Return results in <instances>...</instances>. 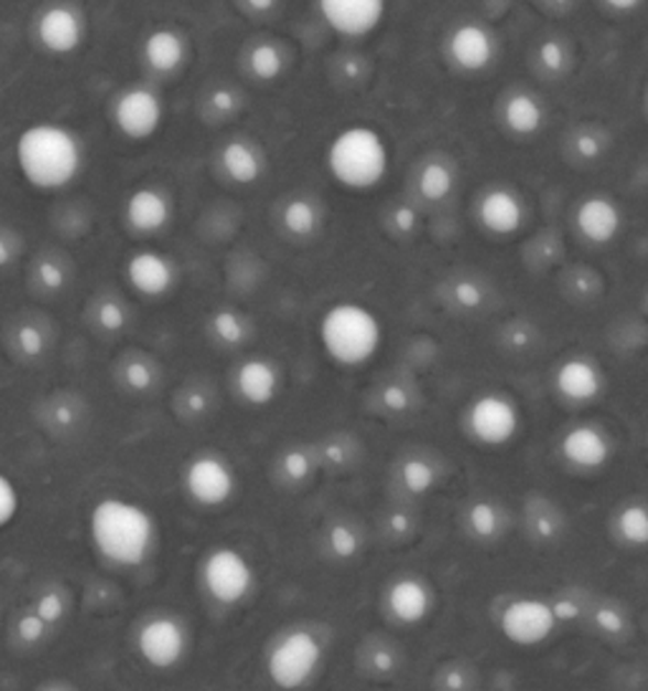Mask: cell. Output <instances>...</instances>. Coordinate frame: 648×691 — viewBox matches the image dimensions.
Here are the masks:
<instances>
[{
    "label": "cell",
    "mask_w": 648,
    "mask_h": 691,
    "mask_svg": "<svg viewBox=\"0 0 648 691\" xmlns=\"http://www.w3.org/2000/svg\"><path fill=\"white\" fill-rule=\"evenodd\" d=\"M94 552L112 568H140L158 548V519L140 501L101 497L87 519Z\"/></svg>",
    "instance_id": "1"
},
{
    "label": "cell",
    "mask_w": 648,
    "mask_h": 691,
    "mask_svg": "<svg viewBox=\"0 0 648 691\" xmlns=\"http://www.w3.org/2000/svg\"><path fill=\"white\" fill-rule=\"evenodd\" d=\"M13 158L33 191L56 193L82 175L87 148L69 125L33 122L15 140Z\"/></svg>",
    "instance_id": "2"
},
{
    "label": "cell",
    "mask_w": 648,
    "mask_h": 691,
    "mask_svg": "<svg viewBox=\"0 0 648 691\" xmlns=\"http://www.w3.org/2000/svg\"><path fill=\"white\" fill-rule=\"evenodd\" d=\"M324 162L332 181L347 191L365 193L386 181L393 152L380 130L370 125H349L332 138Z\"/></svg>",
    "instance_id": "3"
},
{
    "label": "cell",
    "mask_w": 648,
    "mask_h": 691,
    "mask_svg": "<svg viewBox=\"0 0 648 691\" xmlns=\"http://www.w3.org/2000/svg\"><path fill=\"white\" fill-rule=\"evenodd\" d=\"M320 345L343 368L368 365L382 347V322L360 302L330 304L320 317Z\"/></svg>",
    "instance_id": "4"
},
{
    "label": "cell",
    "mask_w": 648,
    "mask_h": 691,
    "mask_svg": "<svg viewBox=\"0 0 648 691\" xmlns=\"http://www.w3.org/2000/svg\"><path fill=\"white\" fill-rule=\"evenodd\" d=\"M324 667V644L317 630L306 626H294L281 630L269 646L267 677L281 691H300L310 687Z\"/></svg>",
    "instance_id": "5"
},
{
    "label": "cell",
    "mask_w": 648,
    "mask_h": 691,
    "mask_svg": "<svg viewBox=\"0 0 648 691\" xmlns=\"http://www.w3.org/2000/svg\"><path fill=\"white\" fill-rule=\"evenodd\" d=\"M201 587L213 603L236 608L256 591L253 562L231 544L213 548L201 562Z\"/></svg>",
    "instance_id": "6"
},
{
    "label": "cell",
    "mask_w": 648,
    "mask_h": 691,
    "mask_svg": "<svg viewBox=\"0 0 648 691\" xmlns=\"http://www.w3.org/2000/svg\"><path fill=\"white\" fill-rule=\"evenodd\" d=\"M497 626L511 646L537 648L558 634L560 620L552 601L537 598V595H519L499 611Z\"/></svg>",
    "instance_id": "7"
},
{
    "label": "cell",
    "mask_w": 648,
    "mask_h": 691,
    "mask_svg": "<svg viewBox=\"0 0 648 691\" xmlns=\"http://www.w3.org/2000/svg\"><path fill=\"white\" fill-rule=\"evenodd\" d=\"M134 648L138 656L155 671L177 669L191 651V630L185 620L173 613H155L144 618L134 634Z\"/></svg>",
    "instance_id": "8"
},
{
    "label": "cell",
    "mask_w": 648,
    "mask_h": 691,
    "mask_svg": "<svg viewBox=\"0 0 648 691\" xmlns=\"http://www.w3.org/2000/svg\"><path fill=\"white\" fill-rule=\"evenodd\" d=\"M236 472L224 456L218 454H198L187 461L183 468V489L195 505L216 509L234 499L236 494Z\"/></svg>",
    "instance_id": "9"
},
{
    "label": "cell",
    "mask_w": 648,
    "mask_h": 691,
    "mask_svg": "<svg viewBox=\"0 0 648 691\" xmlns=\"http://www.w3.org/2000/svg\"><path fill=\"white\" fill-rule=\"evenodd\" d=\"M115 127L132 142L155 138L165 122V101L152 87H130L119 94L112 109Z\"/></svg>",
    "instance_id": "10"
},
{
    "label": "cell",
    "mask_w": 648,
    "mask_h": 691,
    "mask_svg": "<svg viewBox=\"0 0 648 691\" xmlns=\"http://www.w3.org/2000/svg\"><path fill=\"white\" fill-rule=\"evenodd\" d=\"M519 408L501 392H484L468 408V431L484 446H505L519 433Z\"/></svg>",
    "instance_id": "11"
},
{
    "label": "cell",
    "mask_w": 648,
    "mask_h": 691,
    "mask_svg": "<svg viewBox=\"0 0 648 691\" xmlns=\"http://www.w3.org/2000/svg\"><path fill=\"white\" fill-rule=\"evenodd\" d=\"M36 39L48 54L69 56L87 39V19L76 6H48L36 21Z\"/></svg>",
    "instance_id": "12"
},
{
    "label": "cell",
    "mask_w": 648,
    "mask_h": 691,
    "mask_svg": "<svg viewBox=\"0 0 648 691\" xmlns=\"http://www.w3.org/2000/svg\"><path fill=\"white\" fill-rule=\"evenodd\" d=\"M317 11L339 36L360 39L380 29L388 8L382 0H320Z\"/></svg>",
    "instance_id": "13"
},
{
    "label": "cell",
    "mask_w": 648,
    "mask_h": 691,
    "mask_svg": "<svg viewBox=\"0 0 648 691\" xmlns=\"http://www.w3.org/2000/svg\"><path fill=\"white\" fill-rule=\"evenodd\" d=\"M388 616L406 628H415L433 616L436 595L433 587L418 575H400L388 585L386 593Z\"/></svg>",
    "instance_id": "14"
},
{
    "label": "cell",
    "mask_w": 648,
    "mask_h": 691,
    "mask_svg": "<svg viewBox=\"0 0 648 691\" xmlns=\"http://www.w3.org/2000/svg\"><path fill=\"white\" fill-rule=\"evenodd\" d=\"M125 277L134 292L158 300L165 296L177 281L175 263L160 251H138L132 253L125 263Z\"/></svg>",
    "instance_id": "15"
},
{
    "label": "cell",
    "mask_w": 648,
    "mask_h": 691,
    "mask_svg": "<svg viewBox=\"0 0 648 691\" xmlns=\"http://www.w3.org/2000/svg\"><path fill=\"white\" fill-rule=\"evenodd\" d=\"M575 228L585 241L605 246L624 228V213L608 195H587L575 208Z\"/></svg>",
    "instance_id": "16"
},
{
    "label": "cell",
    "mask_w": 648,
    "mask_h": 691,
    "mask_svg": "<svg viewBox=\"0 0 648 691\" xmlns=\"http://www.w3.org/2000/svg\"><path fill=\"white\" fill-rule=\"evenodd\" d=\"M173 218V203L160 187L142 185L127 195L125 220L138 234H160Z\"/></svg>",
    "instance_id": "17"
},
{
    "label": "cell",
    "mask_w": 648,
    "mask_h": 691,
    "mask_svg": "<svg viewBox=\"0 0 648 691\" xmlns=\"http://www.w3.org/2000/svg\"><path fill=\"white\" fill-rule=\"evenodd\" d=\"M476 213L479 224L494 236H511L525 224V203L509 187H489L479 198Z\"/></svg>",
    "instance_id": "18"
},
{
    "label": "cell",
    "mask_w": 648,
    "mask_h": 691,
    "mask_svg": "<svg viewBox=\"0 0 648 691\" xmlns=\"http://www.w3.org/2000/svg\"><path fill=\"white\" fill-rule=\"evenodd\" d=\"M449 54L458 69L484 72L497 56V44H494L489 29L479 23H464L451 33Z\"/></svg>",
    "instance_id": "19"
},
{
    "label": "cell",
    "mask_w": 648,
    "mask_h": 691,
    "mask_svg": "<svg viewBox=\"0 0 648 691\" xmlns=\"http://www.w3.org/2000/svg\"><path fill=\"white\" fill-rule=\"evenodd\" d=\"M603 370L587 357H568L555 370V390L573 403H591L603 392Z\"/></svg>",
    "instance_id": "20"
},
{
    "label": "cell",
    "mask_w": 648,
    "mask_h": 691,
    "mask_svg": "<svg viewBox=\"0 0 648 691\" xmlns=\"http://www.w3.org/2000/svg\"><path fill=\"white\" fill-rule=\"evenodd\" d=\"M560 454L575 468H601L611 458V441L595 425H575L562 436Z\"/></svg>",
    "instance_id": "21"
},
{
    "label": "cell",
    "mask_w": 648,
    "mask_h": 691,
    "mask_svg": "<svg viewBox=\"0 0 648 691\" xmlns=\"http://www.w3.org/2000/svg\"><path fill=\"white\" fill-rule=\"evenodd\" d=\"M142 58L152 72L173 74L185 64L187 41L177 29L160 25V29H152L148 36H144Z\"/></svg>",
    "instance_id": "22"
},
{
    "label": "cell",
    "mask_w": 648,
    "mask_h": 691,
    "mask_svg": "<svg viewBox=\"0 0 648 691\" xmlns=\"http://www.w3.org/2000/svg\"><path fill=\"white\" fill-rule=\"evenodd\" d=\"M236 390L246 403L269 406L279 392V370L263 357H249L236 370Z\"/></svg>",
    "instance_id": "23"
},
{
    "label": "cell",
    "mask_w": 648,
    "mask_h": 691,
    "mask_svg": "<svg viewBox=\"0 0 648 691\" xmlns=\"http://www.w3.org/2000/svg\"><path fill=\"white\" fill-rule=\"evenodd\" d=\"M220 168L236 185H251L263 173L261 152L246 140H231L220 150Z\"/></svg>",
    "instance_id": "24"
},
{
    "label": "cell",
    "mask_w": 648,
    "mask_h": 691,
    "mask_svg": "<svg viewBox=\"0 0 648 691\" xmlns=\"http://www.w3.org/2000/svg\"><path fill=\"white\" fill-rule=\"evenodd\" d=\"M501 119H505V127L511 134H517V138H532L544 125V107L534 94L517 91L507 99Z\"/></svg>",
    "instance_id": "25"
},
{
    "label": "cell",
    "mask_w": 648,
    "mask_h": 691,
    "mask_svg": "<svg viewBox=\"0 0 648 691\" xmlns=\"http://www.w3.org/2000/svg\"><path fill=\"white\" fill-rule=\"evenodd\" d=\"M616 535L628 548H648V507L626 505L616 515Z\"/></svg>",
    "instance_id": "26"
},
{
    "label": "cell",
    "mask_w": 648,
    "mask_h": 691,
    "mask_svg": "<svg viewBox=\"0 0 648 691\" xmlns=\"http://www.w3.org/2000/svg\"><path fill=\"white\" fill-rule=\"evenodd\" d=\"M451 191H454V173L443 162H429L418 173V193L423 201L441 203L449 198Z\"/></svg>",
    "instance_id": "27"
},
{
    "label": "cell",
    "mask_w": 648,
    "mask_h": 691,
    "mask_svg": "<svg viewBox=\"0 0 648 691\" xmlns=\"http://www.w3.org/2000/svg\"><path fill=\"white\" fill-rule=\"evenodd\" d=\"M281 226L292 236H312L320 226V210L312 201L294 198L281 210Z\"/></svg>",
    "instance_id": "28"
},
{
    "label": "cell",
    "mask_w": 648,
    "mask_h": 691,
    "mask_svg": "<svg viewBox=\"0 0 648 691\" xmlns=\"http://www.w3.org/2000/svg\"><path fill=\"white\" fill-rule=\"evenodd\" d=\"M210 332L218 343L224 345H241L246 337H249V324L238 314L236 310H216L210 317Z\"/></svg>",
    "instance_id": "29"
},
{
    "label": "cell",
    "mask_w": 648,
    "mask_h": 691,
    "mask_svg": "<svg viewBox=\"0 0 648 691\" xmlns=\"http://www.w3.org/2000/svg\"><path fill=\"white\" fill-rule=\"evenodd\" d=\"M249 69L259 82H274L284 72V54L274 44H259L249 54Z\"/></svg>",
    "instance_id": "30"
},
{
    "label": "cell",
    "mask_w": 648,
    "mask_h": 691,
    "mask_svg": "<svg viewBox=\"0 0 648 691\" xmlns=\"http://www.w3.org/2000/svg\"><path fill=\"white\" fill-rule=\"evenodd\" d=\"M466 525L472 535L479 537V540H492V537H497L501 530L499 507L492 505V501H476V505H472L466 511Z\"/></svg>",
    "instance_id": "31"
},
{
    "label": "cell",
    "mask_w": 648,
    "mask_h": 691,
    "mask_svg": "<svg viewBox=\"0 0 648 691\" xmlns=\"http://www.w3.org/2000/svg\"><path fill=\"white\" fill-rule=\"evenodd\" d=\"M400 482L411 494H425L436 484V468H433L425 458H408L400 466Z\"/></svg>",
    "instance_id": "32"
},
{
    "label": "cell",
    "mask_w": 648,
    "mask_h": 691,
    "mask_svg": "<svg viewBox=\"0 0 648 691\" xmlns=\"http://www.w3.org/2000/svg\"><path fill=\"white\" fill-rule=\"evenodd\" d=\"M23 509V497L19 484L6 472H0V532L8 530Z\"/></svg>",
    "instance_id": "33"
},
{
    "label": "cell",
    "mask_w": 648,
    "mask_h": 691,
    "mask_svg": "<svg viewBox=\"0 0 648 691\" xmlns=\"http://www.w3.org/2000/svg\"><path fill=\"white\" fill-rule=\"evenodd\" d=\"M327 548L337 560H353L363 548L360 532L349 525H332L327 532Z\"/></svg>",
    "instance_id": "34"
},
{
    "label": "cell",
    "mask_w": 648,
    "mask_h": 691,
    "mask_svg": "<svg viewBox=\"0 0 648 691\" xmlns=\"http://www.w3.org/2000/svg\"><path fill=\"white\" fill-rule=\"evenodd\" d=\"M31 611L36 613V616H39L41 620H44L48 628H54L56 623H62V620L66 618V611H69V603H66L64 593L46 591V593L39 595Z\"/></svg>",
    "instance_id": "35"
},
{
    "label": "cell",
    "mask_w": 648,
    "mask_h": 691,
    "mask_svg": "<svg viewBox=\"0 0 648 691\" xmlns=\"http://www.w3.org/2000/svg\"><path fill=\"white\" fill-rule=\"evenodd\" d=\"M122 380L132 392H148V390L155 388L158 375H155V368H152L150 363L130 360L122 368Z\"/></svg>",
    "instance_id": "36"
},
{
    "label": "cell",
    "mask_w": 648,
    "mask_h": 691,
    "mask_svg": "<svg viewBox=\"0 0 648 691\" xmlns=\"http://www.w3.org/2000/svg\"><path fill=\"white\" fill-rule=\"evenodd\" d=\"M281 472L289 482L300 484L312 476V456L302 449H292L281 456Z\"/></svg>",
    "instance_id": "37"
},
{
    "label": "cell",
    "mask_w": 648,
    "mask_h": 691,
    "mask_svg": "<svg viewBox=\"0 0 648 691\" xmlns=\"http://www.w3.org/2000/svg\"><path fill=\"white\" fill-rule=\"evenodd\" d=\"M48 630L51 628L33 611L23 613V616L19 618V623H15V638H19V641L25 644V646L41 644L48 636Z\"/></svg>",
    "instance_id": "38"
},
{
    "label": "cell",
    "mask_w": 648,
    "mask_h": 691,
    "mask_svg": "<svg viewBox=\"0 0 648 691\" xmlns=\"http://www.w3.org/2000/svg\"><path fill=\"white\" fill-rule=\"evenodd\" d=\"M94 320H97L101 330L119 332V330H125V324H127V310H125V304H119L117 300H101L97 304V310H94Z\"/></svg>",
    "instance_id": "39"
},
{
    "label": "cell",
    "mask_w": 648,
    "mask_h": 691,
    "mask_svg": "<svg viewBox=\"0 0 648 691\" xmlns=\"http://www.w3.org/2000/svg\"><path fill=\"white\" fill-rule=\"evenodd\" d=\"M15 345H19L21 355L31 357V360L46 353L44 332H41L39 327H33V324H23V327H19V332H15Z\"/></svg>",
    "instance_id": "40"
},
{
    "label": "cell",
    "mask_w": 648,
    "mask_h": 691,
    "mask_svg": "<svg viewBox=\"0 0 648 691\" xmlns=\"http://www.w3.org/2000/svg\"><path fill=\"white\" fill-rule=\"evenodd\" d=\"M36 279L46 292H62L66 287V269L54 259H41L36 263Z\"/></svg>",
    "instance_id": "41"
},
{
    "label": "cell",
    "mask_w": 648,
    "mask_h": 691,
    "mask_svg": "<svg viewBox=\"0 0 648 691\" xmlns=\"http://www.w3.org/2000/svg\"><path fill=\"white\" fill-rule=\"evenodd\" d=\"M454 300L458 306H464V310H479L484 302V289L472 279H462L456 281L454 287Z\"/></svg>",
    "instance_id": "42"
},
{
    "label": "cell",
    "mask_w": 648,
    "mask_h": 691,
    "mask_svg": "<svg viewBox=\"0 0 648 691\" xmlns=\"http://www.w3.org/2000/svg\"><path fill=\"white\" fill-rule=\"evenodd\" d=\"M537 54H540V62L544 69H550V72H562L568 66V51L560 44V41H544Z\"/></svg>",
    "instance_id": "43"
},
{
    "label": "cell",
    "mask_w": 648,
    "mask_h": 691,
    "mask_svg": "<svg viewBox=\"0 0 648 691\" xmlns=\"http://www.w3.org/2000/svg\"><path fill=\"white\" fill-rule=\"evenodd\" d=\"M595 626H598L603 634L618 636L620 630L626 628V618L618 608H611V605H603V608L595 611Z\"/></svg>",
    "instance_id": "44"
},
{
    "label": "cell",
    "mask_w": 648,
    "mask_h": 691,
    "mask_svg": "<svg viewBox=\"0 0 648 691\" xmlns=\"http://www.w3.org/2000/svg\"><path fill=\"white\" fill-rule=\"evenodd\" d=\"M208 105L218 115H234L238 109V94L228 87H216L208 94Z\"/></svg>",
    "instance_id": "45"
},
{
    "label": "cell",
    "mask_w": 648,
    "mask_h": 691,
    "mask_svg": "<svg viewBox=\"0 0 648 691\" xmlns=\"http://www.w3.org/2000/svg\"><path fill=\"white\" fill-rule=\"evenodd\" d=\"M370 667L375 673H380V677H390V673L398 671L400 659H398V654L390 651L388 646H380V648H375L370 656Z\"/></svg>",
    "instance_id": "46"
},
{
    "label": "cell",
    "mask_w": 648,
    "mask_h": 691,
    "mask_svg": "<svg viewBox=\"0 0 648 691\" xmlns=\"http://www.w3.org/2000/svg\"><path fill=\"white\" fill-rule=\"evenodd\" d=\"M575 152H577L580 160L593 162V160H598L603 155V142H601L598 134L580 132L577 138H575Z\"/></svg>",
    "instance_id": "47"
},
{
    "label": "cell",
    "mask_w": 648,
    "mask_h": 691,
    "mask_svg": "<svg viewBox=\"0 0 648 691\" xmlns=\"http://www.w3.org/2000/svg\"><path fill=\"white\" fill-rule=\"evenodd\" d=\"M380 400H382V406H386L388 411H393V413H403L406 408L411 406V396H408V390L400 388V386L382 388Z\"/></svg>",
    "instance_id": "48"
},
{
    "label": "cell",
    "mask_w": 648,
    "mask_h": 691,
    "mask_svg": "<svg viewBox=\"0 0 648 691\" xmlns=\"http://www.w3.org/2000/svg\"><path fill=\"white\" fill-rule=\"evenodd\" d=\"M439 684H441L443 691H464L466 689V673H464L462 667L451 663V667H446V669L441 671Z\"/></svg>",
    "instance_id": "49"
},
{
    "label": "cell",
    "mask_w": 648,
    "mask_h": 691,
    "mask_svg": "<svg viewBox=\"0 0 648 691\" xmlns=\"http://www.w3.org/2000/svg\"><path fill=\"white\" fill-rule=\"evenodd\" d=\"M183 408L191 415H203L208 411V396L203 390H187L183 396Z\"/></svg>",
    "instance_id": "50"
},
{
    "label": "cell",
    "mask_w": 648,
    "mask_h": 691,
    "mask_svg": "<svg viewBox=\"0 0 648 691\" xmlns=\"http://www.w3.org/2000/svg\"><path fill=\"white\" fill-rule=\"evenodd\" d=\"M393 226L400 234H411V230L418 226V213L408 206H400L393 213Z\"/></svg>",
    "instance_id": "51"
},
{
    "label": "cell",
    "mask_w": 648,
    "mask_h": 691,
    "mask_svg": "<svg viewBox=\"0 0 648 691\" xmlns=\"http://www.w3.org/2000/svg\"><path fill=\"white\" fill-rule=\"evenodd\" d=\"M534 532H537V537H542V540H552V537L558 535V525H555V519H550V517H537L534 519Z\"/></svg>",
    "instance_id": "52"
},
{
    "label": "cell",
    "mask_w": 648,
    "mask_h": 691,
    "mask_svg": "<svg viewBox=\"0 0 648 691\" xmlns=\"http://www.w3.org/2000/svg\"><path fill=\"white\" fill-rule=\"evenodd\" d=\"M555 613H558L560 623L573 620V618L580 616V605L573 603V601H555Z\"/></svg>",
    "instance_id": "53"
},
{
    "label": "cell",
    "mask_w": 648,
    "mask_h": 691,
    "mask_svg": "<svg viewBox=\"0 0 648 691\" xmlns=\"http://www.w3.org/2000/svg\"><path fill=\"white\" fill-rule=\"evenodd\" d=\"M390 530H393L396 535H406L408 530H411V517H408L406 511H396V515L390 517Z\"/></svg>",
    "instance_id": "54"
},
{
    "label": "cell",
    "mask_w": 648,
    "mask_h": 691,
    "mask_svg": "<svg viewBox=\"0 0 648 691\" xmlns=\"http://www.w3.org/2000/svg\"><path fill=\"white\" fill-rule=\"evenodd\" d=\"M13 261V244L8 241L6 234H0V269L11 267Z\"/></svg>",
    "instance_id": "55"
},
{
    "label": "cell",
    "mask_w": 648,
    "mask_h": 691,
    "mask_svg": "<svg viewBox=\"0 0 648 691\" xmlns=\"http://www.w3.org/2000/svg\"><path fill=\"white\" fill-rule=\"evenodd\" d=\"M56 421L62 425H72L74 423V413L69 411V408H58L56 411Z\"/></svg>",
    "instance_id": "56"
},
{
    "label": "cell",
    "mask_w": 648,
    "mask_h": 691,
    "mask_svg": "<svg viewBox=\"0 0 648 691\" xmlns=\"http://www.w3.org/2000/svg\"><path fill=\"white\" fill-rule=\"evenodd\" d=\"M246 8H251V11H271L274 3H246Z\"/></svg>",
    "instance_id": "57"
},
{
    "label": "cell",
    "mask_w": 648,
    "mask_h": 691,
    "mask_svg": "<svg viewBox=\"0 0 648 691\" xmlns=\"http://www.w3.org/2000/svg\"><path fill=\"white\" fill-rule=\"evenodd\" d=\"M39 691H74V689H72V687H66V684H48V687L39 689Z\"/></svg>",
    "instance_id": "58"
},
{
    "label": "cell",
    "mask_w": 648,
    "mask_h": 691,
    "mask_svg": "<svg viewBox=\"0 0 648 691\" xmlns=\"http://www.w3.org/2000/svg\"><path fill=\"white\" fill-rule=\"evenodd\" d=\"M644 105H646V112H648V89H646V99H644Z\"/></svg>",
    "instance_id": "59"
}]
</instances>
